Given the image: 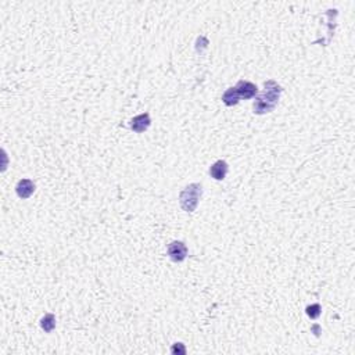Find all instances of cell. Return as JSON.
<instances>
[{
    "label": "cell",
    "mask_w": 355,
    "mask_h": 355,
    "mask_svg": "<svg viewBox=\"0 0 355 355\" xmlns=\"http://www.w3.org/2000/svg\"><path fill=\"white\" fill-rule=\"evenodd\" d=\"M264 86V92L255 99L254 106H252L254 114H258V116L275 110V107L278 106L280 93H282V88L275 81H266Z\"/></svg>",
    "instance_id": "6da1fadb"
},
{
    "label": "cell",
    "mask_w": 355,
    "mask_h": 355,
    "mask_svg": "<svg viewBox=\"0 0 355 355\" xmlns=\"http://www.w3.org/2000/svg\"><path fill=\"white\" fill-rule=\"evenodd\" d=\"M201 193H203V187L200 183H192L185 187L179 194V204H181L182 210L186 213H193L199 206Z\"/></svg>",
    "instance_id": "7a4b0ae2"
},
{
    "label": "cell",
    "mask_w": 355,
    "mask_h": 355,
    "mask_svg": "<svg viewBox=\"0 0 355 355\" xmlns=\"http://www.w3.org/2000/svg\"><path fill=\"white\" fill-rule=\"evenodd\" d=\"M168 255L174 262H182L187 257V247L183 241H172L168 245Z\"/></svg>",
    "instance_id": "3957f363"
},
{
    "label": "cell",
    "mask_w": 355,
    "mask_h": 355,
    "mask_svg": "<svg viewBox=\"0 0 355 355\" xmlns=\"http://www.w3.org/2000/svg\"><path fill=\"white\" fill-rule=\"evenodd\" d=\"M235 89L237 92L240 99H244V100L252 99L258 93V88L254 84H251V82H248V81H239L237 85L235 86Z\"/></svg>",
    "instance_id": "277c9868"
},
{
    "label": "cell",
    "mask_w": 355,
    "mask_h": 355,
    "mask_svg": "<svg viewBox=\"0 0 355 355\" xmlns=\"http://www.w3.org/2000/svg\"><path fill=\"white\" fill-rule=\"evenodd\" d=\"M151 125V119H150V116L147 113L144 114H140V116H136L135 118L130 119V129L136 132V133H142L144 130L149 129V126Z\"/></svg>",
    "instance_id": "5b68a950"
},
{
    "label": "cell",
    "mask_w": 355,
    "mask_h": 355,
    "mask_svg": "<svg viewBox=\"0 0 355 355\" xmlns=\"http://www.w3.org/2000/svg\"><path fill=\"white\" fill-rule=\"evenodd\" d=\"M15 192L18 194L19 199H22V200L29 199L35 192V183L31 179H21L15 186Z\"/></svg>",
    "instance_id": "8992f818"
},
{
    "label": "cell",
    "mask_w": 355,
    "mask_h": 355,
    "mask_svg": "<svg viewBox=\"0 0 355 355\" xmlns=\"http://www.w3.org/2000/svg\"><path fill=\"white\" fill-rule=\"evenodd\" d=\"M228 162L224 161V160H218L217 162H214L210 168V175L213 176L214 179L217 181H224L225 179L226 174H228Z\"/></svg>",
    "instance_id": "52a82bcc"
},
{
    "label": "cell",
    "mask_w": 355,
    "mask_h": 355,
    "mask_svg": "<svg viewBox=\"0 0 355 355\" xmlns=\"http://www.w3.org/2000/svg\"><path fill=\"white\" fill-rule=\"evenodd\" d=\"M222 102H224L228 107H232V106H236V104L239 103L240 97L239 95H237L236 89H235V88H229V89L224 93Z\"/></svg>",
    "instance_id": "ba28073f"
},
{
    "label": "cell",
    "mask_w": 355,
    "mask_h": 355,
    "mask_svg": "<svg viewBox=\"0 0 355 355\" xmlns=\"http://www.w3.org/2000/svg\"><path fill=\"white\" fill-rule=\"evenodd\" d=\"M40 328L45 330L46 333H52L56 328V317L53 314H46L45 317L40 319Z\"/></svg>",
    "instance_id": "9c48e42d"
},
{
    "label": "cell",
    "mask_w": 355,
    "mask_h": 355,
    "mask_svg": "<svg viewBox=\"0 0 355 355\" xmlns=\"http://www.w3.org/2000/svg\"><path fill=\"white\" fill-rule=\"evenodd\" d=\"M321 311H322L321 305H319V304H314V305L307 307V315H308L310 318H312V319H315V318H318L319 315H321Z\"/></svg>",
    "instance_id": "30bf717a"
},
{
    "label": "cell",
    "mask_w": 355,
    "mask_h": 355,
    "mask_svg": "<svg viewBox=\"0 0 355 355\" xmlns=\"http://www.w3.org/2000/svg\"><path fill=\"white\" fill-rule=\"evenodd\" d=\"M171 353L175 355H185L186 354V349H185V346H183L182 343H176V344H174V346H172Z\"/></svg>",
    "instance_id": "8fae6325"
}]
</instances>
